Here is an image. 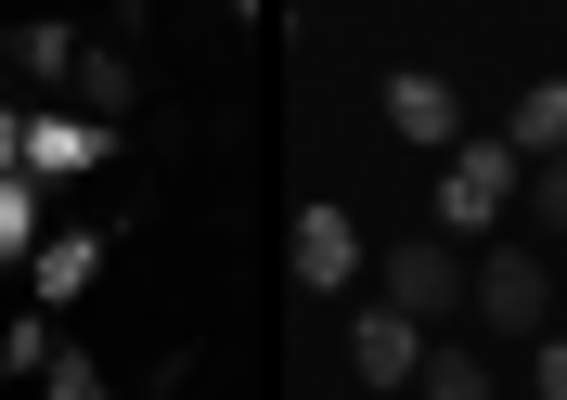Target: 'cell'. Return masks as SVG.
I'll return each instance as SVG.
<instances>
[{
	"instance_id": "obj_3",
	"label": "cell",
	"mask_w": 567,
	"mask_h": 400,
	"mask_svg": "<svg viewBox=\"0 0 567 400\" xmlns=\"http://www.w3.org/2000/svg\"><path fill=\"white\" fill-rule=\"evenodd\" d=\"M464 310H477V324H503V336H529L542 324V258H477V297H464Z\"/></svg>"
},
{
	"instance_id": "obj_1",
	"label": "cell",
	"mask_w": 567,
	"mask_h": 400,
	"mask_svg": "<svg viewBox=\"0 0 567 400\" xmlns=\"http://www.w3.org/2000/svg\"><path fill=\"white\" fill-rule=\"evenodd\" d=\"M503 194H516V143H452V168H439V219L477 233V219H503Z\"/></svg>"
},
{
	"instance_id": "obj_4",
	"label": "cell",
	"mask_w": 567,
	"mask_h": 400,
	"mask_svg": "<svg viewBox=\"0 0 567 400\" xmlns=\"http://www.w3.org/2000/svg\"><path fill=\"white\" fill-rule=\"evenodd\" d=\"M388 297H400V310H464L477 271H464L452 246H400V258H388Z\"/></svg>"
},
{
	"instance_id": "obj_2",
	"label": "cell",
	"mask_w": 567,
	"mask_h": 400,
	"mask_svg": "<svg viewBox=\"0 0 567 400\" xmlns=\"http://www.w3.org/2000/svg\"><path fill=\"white\" fill-rule=\"evenodd\" d=\"M388 130H400V143H439V155H452V143H464V104H452V78L400 65V78H388Z\"/></svg>"
},
{
	"instance_id": "obj_6",
	"label": "cell",
	"mask_w": 567,
	"mask_h": 400,
	"mask_svg": "<svg viewBox=\"0 0 567 400\" xmlns=\"http://www.w3.org/2000/svg\"><path fill=\"white\" fill-rule=\"evenodd\" d=\"M297 271H310V285H349V271H361L349 207H310V219H297Z\"/></svg>"
},
{
	"instance_id": "obj_5",
	"label": "cell",
	"mask_w": 567,
	"mask_h": 400,
	"mask_svg": "<svg viewBox=\"0 0 567 400\" xmlns=\"http://www.w3.org/2000/svg\"><path fill=\"white\" fill-rule=\"evenodd\" d=\"M349 362H361V388H400V375H425V349H413V324H400V310H361Z\"/></svg>"
},
{
	"instance_id": "obj_10",
	"label": "cell",
	"mask_w": 567,
	"mask_h": 400,
	"mask_svg": "<svg viewBox=\"0 0 567 400\" xmlns=\"http://www.w3.org/2000/svg\"><path fill=\"white\" fill-rule=\"evenodd\" d=\"M91 285V233H65V246H39V297H78Z\"/></svg>"
},
{
	"instance_id": "obj_11",
	"label": "cell",
	"mask_w": 567,
	"mask_h": 400,
	"mask_svg": "<svg viewBox=\"0 0 567 400\" xmlns=\"http://www.w3.org/2000/svg\"><path fill=\"white\" fill-rule=\"evenodd\" d=\"M39 388H52V400H104V375H91V362H39Z\"/></svg>"
},
{
	"instance_id": "obj_13",
	"label": "cell",
	"mask_w": 567,
	"mask_h": 400,
	"mask_svg": "<svg viewBox=\"0 0 567 400\" xmlns=\"http://www.w3.org/2000/svg\"><path fill=\"white\" fill-rule=\"evenodd\" d=\"M542 400H567V336H542Z\"/></svg>"
},
{
	"instance_id": "obj_9",
	"label": "cell",
	"mask_w": 567,
	"mask_h": 400,
	"mask_svg": "<svg viewBox=\"0 0 567 400\" xmlns=\"http://www.w3.org/2000/svg\"><path fill=\"white\" fill-rule=\"evenodd\" d=\"M413 388H425V400H491V375L464 362V349H425V375H413Z\"/></svg>"
},
{
	"instance_id": "obj_12",
	"label": "cell",
	"mask_w": 567,
	"mask_h": 400,
	"mask_svg": "<svg viewBox=\"0 0 567 400\" xmlns=\"http://www.w3.org/2000/svg\"><path fill=\"white\" fill-rule=\"evenodd\" d=\"M13 246H27V194L0 182V258H13Z\"/></svg>"
},
{
	"instance_id": "obj_14",
	"label": "cell",
	"mask_w": 567,
	"mask_h": 400,
	"mask_svg": "<svg viewBox=\"0 0 567 400\" xmlns=\"http://www.w3.org/2000/svg\"><path fill=\"white\" fill-rule=\"evenodd\" d=\"M0 155H13V116H0Z\"/></svg>"
},
{
	"instance_id": "obj_8",
	"label": "cell",
	"mask_w": 567,
	"mask_h": 400,
	"mask_svg": "<svg viewBox=\"0 0 567 400\" xmlns=\"http://www.w3.org/2000/svg\"><path fill=\"white\" fill-rule=\"evenodd\" d=\"M27 155H39V168H91V155H104V130H65V116H39V130H27Z\"/></svg>"
},
{
	"instance_id": "obj_7",
	"label": "cell",
	"mask_w": 567,
	"mask_h": 400,
	"mask_svg": "<svg viewBox=\"0 0 567 400\" xmlns=\"http://www.w3.org/2000/svg\"><path fill=\"white\" fill-rule=\"evenodd\" d=\"M567 143V78H542L529 104H516V155H555Z\"/></svg>"
}]
</instances>
